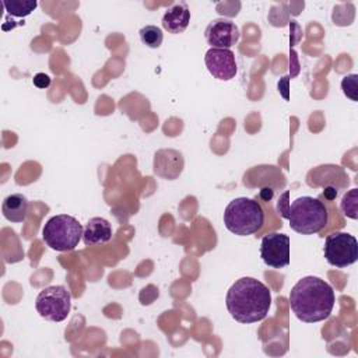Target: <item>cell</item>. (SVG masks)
<instances>
[{"mask_svg":"<svg viewBox=\"0 0 358 358\" xmlns=\"http://www.w3.org/2000/svg\"><path fill=\"white\" fill-rule=\"evenodd\" d=\"M341 211L344 215L357 220L358 217V189H351L348 193H345L341 199Z\"/></svg>","mask_w":358,"mask_h":358,"instance_id":"cell-17","label":"cell"},{"mask_svg":"<svg viewBox=\"0 0 358 358\" xmlns=\"http://www.w3.org/2000/svg\"><path fill=\"white\" fill-rule=\"evenodd\" d=\"M3 6L14 17H27L38 7V3L35 0H4Z\"/></svg>","mask_w":358,"mask_h":358,"instance_id":"cell-15","label":"cell"},{"mask_svg":"<svg viewBox=\"0 0 358 358\" xmlns=\"http://www.w3.org/2000/svg\"><path fill=\"white\" fill-rule=\"evenodd\" d=\"M32 81H34V85H36L38 88H48L50 85V77L45 73L35 74Z\"/></svg>","mask_w":358,"mask_h":358,"instance_id":"cell-19","label":"cell"},{"mask_svg":"<svg viewBox=\"0 0 358 358\" xmlns=\"http://www.w3.org/2000/svg\"><path fill=\"white\" fill-rule=\"evenodd\" d=\"M3 217L10 222H24L28 213V200L21 193L7 196L1 203Z\"/></svg>","mask_w":358,"mask_h":358,"instance_id":"cell-14","label":"cell"},{"mask_svg":"<svg viewBox=\"0 0 358 358\" xmlns=\"http://www.w3.org/2000/svg\"><path fill=\"white\" fill-rule=\"evenodd\" d=\"M140 35V41L151 48V49H157L161 46L162 43V39H164V34H162V29L157 25H145L140 29L138 32Z\"/></svg>","mask_w":358,"mask_h":358,"instance_id":"cell-16","label":"cell"},{"mask_svg":"<svg viewBox=\"0 0 358 358\" xmlns=\"http://www.w3.org/2000/svg\"><path fill=\"white\" fill-rule=\"evenodd\" d=\"M185 168L183 154L173 148H161L154 155L152 171L157 176L168 180H175L180 176Z\"/></svg>","mask_w":358,"mask_h":358,"instance_id":"cell-11","label":"cell"},{"mask_svg":"<svg viewBox=\"0 0 358 358\" xmlns=\"http://www.w3.org/2000/svg\"><path fill=\"white\" fill-rule=\"evenodd\" d=\"M264 224V211L259 201L248 197H236L224 210L225 228L238 236L256 234Z\"/></svg>","mask_w":358,"mask_h":358,"instance_id":"cell-4","label":"cell"},{"mask_svg":"<svg viewBox=\"0 0 358 358\" xmlns=\"http://www.w3.org/2000/svg\"><path fill=\"white\" fill-rule=\"evenodd\" d=\"M190 22V10L185 1L175 3L162 15V28L169 34H182Z\"/></svg>","mask_w":358,"mask_h":358,"instance_id":"cell-12","label":"cell"},{"mask_svg":"<svg viewBox=\"0 0 358 358\" xmlns=\"http://www.w3.org/2000/svg\"><path fill=\"white\" fill-rule=\"evenodd\" d=\"M357 78H358L357 74H350L341 80V88L344 95L354 102L357 101Z\"/></svg>","mask_w":358,"mask_h":358,"instance_id":"cell-18","label":"cell"},{"mask_svg":"<svg viewBox=\"0 0 358 358\" xmlns=\"http://www.w3.org/2000/svg\"><path fill=\"white\" fill-rule=\"evenodd\" d=\"M83 225L71 215L59 214L46 221L42 228L43 242L53 250L71 252L83 238Z\"/></svg>","mask_w":358,"mask_h":358,"instance_id":"cell-5","label":"cell"},{"mask_svg":"<svg viewBox=\"0 0 358 358\" xmlns=\"http://www.w3.org/2000/svg\"><path fill=\"white\" fill-rule=\"evenodd\" d=\"M288 218L291 229L301 235H313L320 232L327 221L329 213L323 201L310 196H302L287 204V208L278 210Z\"/></svg>","mask_w":358,"mask_h":358,"instance_id":"cell-3","label":"cell"},{"mask_svg":"<svg viewBox=\"0 0 358 358\" xmlns=\"http://www.w3.org/2000/svg\"><path fill=\"white\" fill-rule=\"evenodd\" d=\"M35 309L41 317L50 322H63L71 309V295L64 285L43 288L36 299Z\"/></svg>","mask_w":358,"mask_h":358,"instance_id":"cell-6","label":"cell"},{"mask_svg":"<svg viewBox=\"0 0 358 358\" xmlns=\"http://www.w3.org/2000/svg\"><path fill=\"white\" fill-rule=\"evenodd\" d=\"M336 302L333 287L316 275H306L291 288L289 305L294 315L305 323L326 320Z\"/></svg>","mask_w":358,"mask_h":358,"instance_id":"cell-1","label":"cell"},{"mask_svg":"<svg viewBox=\"0 0 358 358\" xmlns=\"http://www.w3.org/2000/svg\"><path fill=\"white\" fill-rule=\"evenodd\" d=\"M225 305L236 322L243 324L256 323L268 315L271 294L262 281L253 277H242L229 287Z\"/></svg>","mask_w":358,"mask_h":358,"instance_id":"cell-2","label":"cell"},{"mask_svg":"<svg viewBox=\"0 0 358 358\" xmlns=\"http://www.w3.org/2000/svg\"><path fill=\"white\" fill-rule=\"evenodd\" d=\"M204 63L208 73L221 81L232 80L238 73V64L235 55L231 49L210 48L206 52Z\"/></svg>","mask_w":358,"mask_h":358,"instance_id":"cell-9","label":"cell"},{"mask_svg":"<svg viewBox=\"0 0 358 358\" xmlns=\"http://www.w3.org/2000/svg\"><path fill=\"white\" fill-rule=\"evenodd\" d=\"M289 236L270 232L262 238L260 257L268 267L282 268L289 264Z\"/></svg>","mask_w":358,"mask_h":358,"instance_id":"cell-8","label":"cell"},{"mask_svg":"<svg viewBox=\"0 0 358 358\" xmlns=\"http://www.w3.org/2000/svg\"><path fill=\"white\" fill-rule=\"evenodd\" d=\"M204 36L211 48L231 49L238 43L241 32L238 25L231 20L215 18L207 25Z\"/></svg>","mask_w":358,"mask_h":358,"instance_id":"cell-10","label":"cell"},{"mask_svg":"<svg viewBox=\"0 0 358 358\" xmlns=\"http://www.w3.org/2000/svg\"><path fill=\"white\" fill-rule=\"evenodd\" d=\"M112 239V225L102 217H92L84 227L83 242L85 246L106 243Z\"/></svg>","mask_w":358,"mask_h":358,"instance_id":"cell-13","label":"cell"},{"mask_svg":"<svg viewBox=\"0 0 358 358\" xmlns=\"http://www.w3.org/2000/svg\"><path fill=\"white\" fill-rule=\"evenodd\" d=\"M323 253L330 266L344 268L358 259V242L348 232H333L326 236Z\"/></svg>","mask_w":358,"mask_h":358,"instance_id":"cell-7","label":"cell"}]
</instances>
